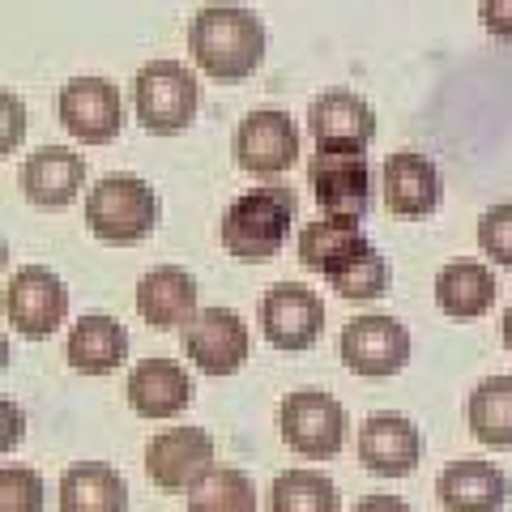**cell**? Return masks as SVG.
Returning a JSON list of instances; mask_svg holds the SVG:
<instances>
[{
    "mask_svg": "<svg viewBox=\"0 0 512 512\" xmlns=\"http://www.w3.org/2000/svg\"><path fill=\"white\" fill-rule=\"evenodd\" d=\"M188 52L214 82H244L265 60V26L244 5H205L188 26Z\"/></svg>",
    "mask_w": 512,
    "mask_h": 512,
    "instance_id": "1",
    "label": "cell"
},
{
    "mask_svg": "<svg viewBox=\"0 0 512 512\" xmlns=\"http://www.w3.org/2000/svg\"><path fill=\"white\" fill-rule=\"evenodd\" d=\"M295 210H299L295 192L282 184L244 192V197H235L231 210L222 214V248L244 265L274 261L286 244V235H291Z\"/></svg>",
    "mask_w": 512,
    "mask_h": 512,
    "instance_id": "2",
    "label": "cell"
},
{
    "mask_svg": "<svg viewBox=\"0 0 512 512\" xmlns=\"http://www.w3.org/2000/svg\"><path fill=\"white\" fill-rule=\"evenodd\" d=\"M163 218L158 192L141 175H103L86 197V227L103 244H141Z\"/></svg>",
    "mask_w": 512,
    "mask_h": 512,
    "instance_id": "3",
    "label": "cell"
},
{
    "mask_svg": "<svg viewBox=\"0 0 512 512\" xmlns=\"http://www.w3.org/2000/svg\"><path fill=\"white\" fill-rule=\"evenodd\" d=\"M133 107L137 120L150 137H175L197 120L201 107V86L197 73L180 60H150L141 64L137 82H133Z\"/></svg>",
    "mask_w": 512,
    "mask_h": 512,
    "instance_id": "4",
    "label": "cell"
},
{
    "mask_svg": "<svg viewBox=\"0 0 512 512\" xmlns=\"http://www.w3.org/2000/svg\"><path fill=\"white\" fill-rule=\"evenodd\" d=\"M278 423H282V440L299 457H316V461L338 457L346 444V427H350L342 402L320 389H299L286 397L278 410Z\"/></svg>",
    "mask_w": 512,
    "mask_h": 512,
    "instance_id": "5",
    "label": "cell"
},
{
    "mask_svg": "<svg viewBox=\"0 0 512 512\" xmlns=\"http://www.w3.org/2000/svg\"><path fill=\"white\" fill-rule=\"evenodd\" d=\"M338 350H342V363L355 376L384 380V376H397L410 363V333L397 316H380V312L355 316L346 320Z\"/></svg>",
    "mask_w": 512,
    "mask_h": 512,
    "instance_id": "6",
    "label": "cell"
},
{
    "mask_svg": "<svg viewBox=\"0 0 512 512\" xmlns=\"http://www.w3.org/2000/svg\"><path fill=\"white\" fill-rule=\"evenodd\" d=\"M146 474L163 491H197L214 474V440L201 427H167L146 444Z\"/></svg>",
    "mask_w": 512,
    "mask_h": 512,
    "instance_id": "7",
    "label": "cell"
},
{
    "mask_svg": "<svg viewBox=\"0 0 512 512\" xmlns=\"http://www.w3.org/2000/svg\"><path fill=\"white\" fill-rule=\"evenodd\" d=\"M308 180L320 214L329 218L359 222L372 205V171H367L363 150H316Z\"/></svg>",
    "mask_w": 512,
    "mask_h": 512,
    "instance_id": "8",
    "label": "cell"
},
{
    "mask_svg": "<svg viewBox=\"0 0 512 512\" xmlns=\"http://www.w3.org/2000/svg\"><path fill=\"white\" fill-rule=\"evenodd\" d=\"M5 316L22 338H52L69 316V291L43 265H26L5 286Z\"/></svg>",
    "mask_w": 512,
    "mask_h": 512,
    "instance_id": "9",
    "label": "cell"
},
{
    "mask_svg": "<svg viewBox=\"0 0 512 512\" xmlns=\"http://www.w3.org/2000/svg\"><path fill=\"white\" fill-rule=\"evenodd\" d=\"M248 350H252L248 325L231 308H201L184 325V355L205 376H235L248 363Z\"/></svg>",
    "mask_w": 512,
    "mask_h": 512,
    "instance_id": "10",
    "label": "cell"
},
{
    "mask_svg": "<svg viewBox=\"0 0 512 512\" xmlns=\"http://www.w3.org/2000/svg\"><path fill=\"white\" fill-rule=\"evenodd\" d=\"M56 111H60V124L69 128V137L82 141V146H107L124 128L120 90L107 77H73L60 90Z\"/></svg>",
    "mask_w": 512,
    "mask_h": 512,
    "instance_id": "11",
    "label": "cell"
},
{
    "mask_svg": "<svg viewBox=\"0 0 512 512\" xmlns=\"http://www.w3.org/2000/svg\"><path fill=\"white\" fill-rule=\"evenodd\" d=\"M235 158L248 175H274L291 171L299 163V128L286 111H252V116L235 128Z\"/></svg>",
    "mask_w": 512,
    "mask_h": 512,
    "instance_id": "12",
    "label": "cell"
},
{
    "mask_svg": "<svg viewBox=\"0 0 512 512\" xmlns=\"http://www.w3.org/2000/svg\"><path fill=\"white\" fill-rule=\"evenodd\" d=\"M325 325V303L303 282H278L261 299V333L278 350H308Z\"/></svg>",
    "mask_w": 512,
    "mask_h": 512,
    "instance_id": "13",
    "label": "cell"
},
{
    "mask_svg": "<svg viewBox=\"0 0 512 512\" xmlns=\"http://www.w3.org/2000/svg\"><path fill=\"white\" fill-rule=\"evenodd\" d=\"M423 457V436L406 414L380 410L359 427V461L376 478H406Z\"/></svg>",
    "mask_w": 512,
    "mask_h": 512,
    "instance_id": "14",
    "label": "cell"
},
{
    "mask_svg": "<svg viewBox=\"0 0 512 512\" xmlns=\"http://www.w3.org/2000/svg\"><path fill=\"white\" fill-rule=\"evenodd\" d=\"M308 133L316 150H367L376 137V111L350 90H329L308 107Z\"/></svg>",
    "mask_w": 512,
    "mask_h": 512,
    "instance_id": "15",
    "label": "cell"
},
{
    "mask_svg": "<svg viewBox=\"0 0 512 512\" xmlns=\"http://www.w3.org/2000/svg\"><path fill=\"white\" fill-rule=\"evenodd\" d=\"M128 406H133L141 419H175V414H184L192 406V389L188 372L175 359H141L133 372H128Z\"/></svg>",
    "mask_w": 512,
    "mask_h": 512,
    "instance_id": "16",
    "label": "cell"
},
{
    "mask_svg": "<svg viewBox=\"0 0 512 512\" xmlns=\"http://www.w3.org/2000/svg\"><path fill=\"white\" fill-rule=\"evenodd\" d=\"M86 184V158L69 146H43L22 163V192L39 210H64Z\"/></svg>",
    "mask_w": 512,
    "mask_h": 512,
    "instance_id": "17",
    "label": "cell"
},
{
    "mask_svg": "<svg viewBox=\"0 0 512 512\" xmlns=\"http://www.w3.org/2000/svg\"><path fill=\"white\" fill-rule=\"evenodd\" d=\"M508 491V474L478 457H461L436 478V495L448 512H500L508 504Z\"/></svg>",
    "mask_w": 512,
    "mask_h": 512,
    "instance_id": "18",
    "label": "cell"
},
{
    "mask_svg": "<svg viewBox=\"0 0 512 512\" xmlns=\"http://www.w3.org/2000/svg\"><path fill=\"white\" fill-rule=\"evenodd\" d=\"M137 312L150 329L167 333L197 316V278L180 265H158L137 282Z\"/></svg>",
    "mask_w": 512,
    "mask_h": 512,
    "instance_id": "19",
    "label": "cell"
},
{
    "mask_svg": "<svg viewBox=\"0 0 512 512\" xmlns=\"http://www.w3.org/2000/svg\"><path fill=\"white\" fill-rule=\"evenodd\" d=\"M384 205L397 218H427L440 205V171L431 158L397 150L384 163Z\"/></svg>",
    "mask_w": 512,
    "mask_h": 512,
    "instance_id": "20",
    "label": "cell"
},
{
    "mask_svg": "<svg viewBox=\"0 0 512 512\" xmlns=\"http://www.w3.org/2000/svg\"><path fill=\"white\" fill-rule=\"evenodd\" d=\"M69 367L82 376H107L128 359V333L116 316H103V312H90L82 316L77 325L69 329Z\"/></svg>",
    "mask_w": 512,
    "mask_h": 512,
    "instance_id": "21",
    "label": "cell"
},
{
    "mask_svg": "<svg viewBox=\"0 0 512 512\" xmlns=\"http://www.w3.org/2000/svg\"><path fill=\"white\" fill-rule=\"evenodd\" d=\"M363 248H372V244H367L359 222L329 218V214L320 222H308V227L299 231V244H295L303 269H312V274H320V278H333L346 261H355Z\"/></svg>",
    "mask_w": 512,
    "mask_h": 512,
    "instance_id": "22",
    "label": "cell"
},
{
    "mask_svg": "<svg viewBox=\"0 0 512 512\" xmlns=\"http://www.w3.org/2000/svg\"><path fill=\"white\" fill-rule=\"evenodd\" d=\"M495 274L478 261H448L436 274V303L444 316L453 320H478L491 312L495 303Z\"/></svg>",
    "mask_w": 512,
    "mask_h": 512,
    "instance_id": "23",
    "label": "cell"
},
{
    "mask_svg": "<svg viewBox=\"0 0 512 512\" xmlns=\"http://www.w3.org/2000/svg\"><path fill=\"white\" fill-rule=\"evenodd\" d=\"M60 512H128V487L120 470L103 461L69 466L60 478Z\"/></svg>",
    "mask_w": 512,
    "mask_h": 512,
    "instance_id": "24",
    "label": "cell"
},
{
    "mask_svg": "<svg viewBox=\"0 0 512 512\" xmlns=\"http://www.w3.org/2000/svg\"><path fill=\"white\" fill-rule=\"evenodd\" d=\"M466 423L478 444L512 448V376H487L466 402Z\"/></svg>",
    "mask_w": 512,
    "mask_h": 512,
    "instance_id": "25",
    "label": "cell"
},
{
    "mask_svg": "<svg viewBox=\"0 0 512 512\" xmlns=\"http://www.w3.org/2000/svg\"><path fill=\"white\" fill-rule=\"evenodd\" d=\"M338 487L320 470H282L269 487V512H338Z\"/></svg>",
    "mask_w": 512,
    "mask_h": 512,
    "instance_id": "26",
    "label": "cell"
},
{
    "mask_svg": "<svg viewBox=\"0 0 512 512\" xmlns=\"http://www.w3.org/2000/svg\"><path fill=\"white\" fill-rule=\"evenodd\" d=\"M188 512H256V487L244 470L222 466L197 491H188Z\"/></svg>",
    "mask_w": 512,
    "mask_h": 512,
    "instance_id": "27",
    "label": "cell"
},
{
    "mask_svg": "<svg viewBox=\"0 0 512 512\" xmlns=\"http://www.w3.org/2000/svg\"><path fill=\"white\" fill-rule=\"evenodd\" d=\"M329 286L350 303H367V299H380L384 286H389V265L376 248H363L355 261H346L338 274L329 278Z\"/></svg>",
    "mask_w": 512,
    "mask_h": 512,
    "instance_id": "28",
    "label": "cell"
},
{
    "mask_svg": "<svg viewBox=\"0 0 512 512\" xmlns=\"http://www.w3.org/2000/svg\"><path fill=\"white\" fill-rule=\"evenodd\" d=\"M43 478L26 466L0 470V512H43Z\"/></svg>",
    "mask_w": 512,
    "mask_h": 512,
    "instance_id": "29",
    "label": "cell"
},
{
    "mask_svg": "<svg viewBox=\"0 0 512 512\" xmlns=\"http://www.w3.org/2000/svg\"><path fill=\"white\" fill-rule=\"evenodd\" d=\"M478 248H483L495 265L512 269V201L491 205V210L478 218Z\"/></svg>",
    "mask_w": 512,
    "mask_h": 512,
    "instance_id": "30",
    "label": "cell"
},
{
    "mask_svg": "<svg viewBox=\"0 0 512 512\" xmlns=\"http://www.w3.org/2000/svg\"><path fill=\"white\" fill-rule=\"evenodd\" d=\"M478 18H483V30L491 39L512 43V0H483Z\"/></svg>",
    "mask_w": 512,
    "mask_h": 512,
    "instance_id": "31",
    "label": "cell"
},
{
    "mask_svg": "<svg viewBox=\"0 0 512 512\" xmlns=\"http://www.w3.org/2000/svg\"><path fill=\"white\" fill-rule=\"evenodd\" d=\"M22 133H26V107L13 99V94H5V154H13Z\"/></svg>",
    "mask_w": 512,
    "mask_h": 512,
    "instance_id": "32",
    "label": "cell"
},
{
    "mask_svg": "<svg viewBox=\"0 0 512 512\" xmlns=\"http://www.w3.org/2000/svg\"><path fill=\"white\" fill-rule=\"evenodd\" d=\"M355 512H414L406 500H397V495H367V500H359Z\"/></svg>",
    "mask_w": 512,
    "mask_h": 512,
    "instance_id": "33",
    "label": "cell"
},
{
    "mask_svg": "<svg viewBox=\"0 0 512 512\" xmlns=\"http://www.w3.org/2000/svg\"><path fill=\"white\" fill-rule=\"evenodd\" d=\"M5 414H9V431H5V448H13V444H22V436H26V419H22V414L18 410H13L9 402H5Z\"/></svg>",
    "mask_w": 512,
    "mask_h": 512,
    "instance_id": "34",
    "label": "cell"
},
{
    "mask_svg": "<svg viewBox=\"0 0 512 512\" xmlns=\"http://www.w3.org/2000/svg\"><path fill=\"white\" fill-rule=\"evenodd\" d=\"M500 333H504V346L512 350V303H508V312H504V320H500Z\"/></svg>",
    "mask_w": 512,
    "mask_h": 512,
    "instance_id": "35",
    "label": "cell"
}]
</instances>
